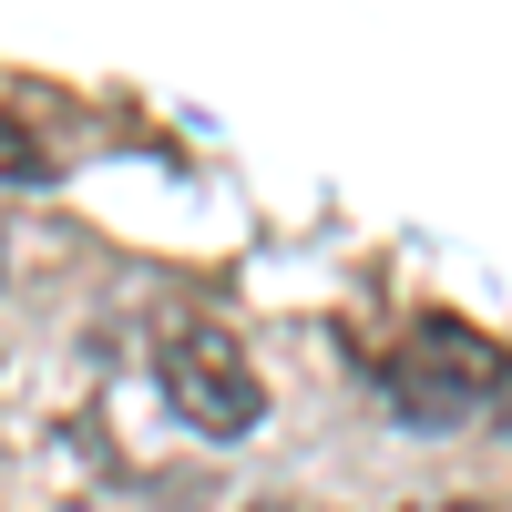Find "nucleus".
Instances as JSON below:
<instances>
[{"instance_id": "f03ea898", "label": "nucleus", "mask_w": 512, "mask_h": 512, "mask_svg": "<svg viewBox=\"0 0 512 512\" xmlns=\"http://www.w3.org/2000/svg\"><path fill=\"white\" fill-rule=\"evenodd\" d=\"M502 349L492 338H472V328H451V318H431V328H410L390 359H379V400H390L410 431H451V420H492V390H502Z\"/></svg>"}, {"instance_id": "20e7f679", "label": "nucleus", "mask_w": 512, "mask_h": 512, "mask_svg": "<svg viewBox=\"0 0 512 512\" xmlns=\"http://www.w3.org/2000/svg\"><path fill=\"white\" fill-rule=\"evenodd\" d=\"M492 420H502V431H512V369H502V390H492Z\"/></svg>"}, {"instance_id": "423d86ee", "label": "nucleus", "mask_w": 512, "mask_h": 512, "mask_svg": "<svg viewBox=\"0 0 512 512\" xmlns=\"http://www.w3.org/2000/svg\"><path fill=\"white\" fill-rule=\"evenodd\" d=\"M256 512H318V502H256Z\"/></svg>"}, {"instance_id": "39448f33", "label": "nucleus", "mask_w": 512, "mask_h": 512, "mask_svg": "<svg viewBox=\"0 0 512 512\" xmlns=\"http://www.w3.org/2000/svg\"><path fill=\"white\" fill-rule=\"evenodd\" d=\"M420 512H492V502H420Z\"/></svg>"}, {"instance_id": "7ed1b4c3", "label": "nucleus", "mask_w": 512, "mask_h": 512, "mask_svg": "<svg viewBox=\"0 0 512 512\" xmlns=\"http://www.w3.org/2000/svg\"><path fill=\"white\" fill-rule=\"evenodd\" d=\"M52 175V154H41V134H21L11 113H0V185H41Z\"/></svg>"}, {"instance_id": "f257e3e1", "label": "nucleus", "mask_w": 512, "mask_h": 512, "mask_svg": "<svg viewBox=\"0 0 512 512\" xmlns=\"http://www.w3.org/2000/svg\"><path fill=\"white\" fill-rule=\"evenodd\" d=\"M154 390L205 441H236V431L267 420V379H256V359L236 349L216 318H164L154 328Z\"/></svg>"}]
</instances>
